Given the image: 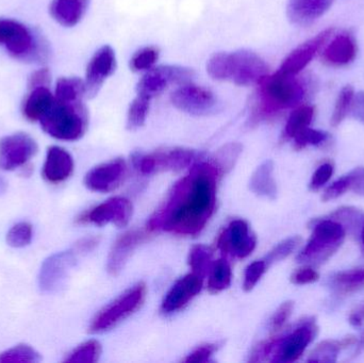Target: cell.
<instances>
[{
	"label": "cell",
	"mask_w": 364,
	"mask_h": 363,
	"mask_svg": "<svg viewBox=\"0 0 364 363\" xmlns=\"http://www.w3.org/2000/svg\"><path fill=\"white\" fill-rule=\"evenodd\" d=\"M126 174V163L123 159H115L92 168L85 175V185L87 189L100 193L117 189Z\"/></svg>",
	"instance_id": "obj_17"
},
{
	"label": "cell",
	"mask_w": 364,
	"mask_h": 363,
	"mask_svg": "<svg viewBox=\"0 0 364 363\" xmlns=\"http://www.w3.org/2000/svg\"><path fill=\"white\" fill-rule=\"evenodd\" d=\"M89 0H53L50 14L60 25L74 27L82 19Z\"/></svg>",
	"instance_id": "obj_24"
},
{
	"label": "cell",
	"mask_w": 364,
	"mask_h": 363,
	"mask_svg": "<svg viewBox=\"0 0 364 363\" xmlns=\"http://www.w3.org/2000/svg\"><path fill=\"white\" fill-rule=\"evenodd\" d=\"M305 95V85L301 79L278 70L275 74L267 75L258 83L252 115L256 119H262L280 111L296 108Z\"/></svg>",
	"instance_id": "obj_2"
},
{
	"label": "cell",
	"mask_w": 364,
	"mask_h": 363,
	"mask_svg": "<svg viewBox=\"0 0 364 363\" xmlns=\"http://www.w3.org/2000/svg\"><path fill=\"white\" fill-rule=\"evenodd\" d=\"M356 338L353 336L346 337V338L339 340H326L321 342L311 354V358L308 362H337L338 354L350 347L356 342Z\"/></svg>",
	"instance_id": "obj_30"
},
{
	"label": "cell",
	"mask_w": 364,
	"mask_h": 363,
	"mask_svg": "<svg viewBox=\"0 0 364 363\" xmlns=\"http://www.w3.org/2000/svg\"><path fill=\"white\" fill-rule=\"evenodd\" d=\"M83 253L78 246L55 254L43 262L38 286L45 293H55L65 286L70 271L76 266L77 256Z\"/></svg>",
	"instance_id": "obj_9"
},
{
	"label": "cell",
	"mask_w": 364,
	"mask_h": 363,
	"mask_svg": "<svg viewBox=\"0 0 364 363\" xmlns=\"http://www.w3.org/2000/svg\"><path fill=\"white\" fill-rule=\"evenodd\" d=\"M40 123L43 130L53 138L62 141L79 140L87 130V109L83 102H62L55 99Z\"/></svg>",
	"instance_id": "obj_4"
},
{
	"label": "cell",
	"mask_w": 364,
	"mask_h": 363,
	"mask_svg": "<svg viewBox=\"0 0 364 363\" xmlns=\"http://www.w3.org/2000/svg\"><path fill=\"white\" fill-rule=\"evenodd\" d=\"M274 163L271 160L258 166L250 181V188L257 195L275 200L277 196V185L273 176Z\"/></svg>",
	"instance_id": "obj_26"
},
{
	"label": "cell",
	"mask_w": 364,
	"mask_h": 363,
	"mask_svg": "<svg viewBox=\"0 0 364 363\" xmlns=\"http://www.w3.org/2000/svg\"><path fill=\"white\" fill-rule=\"evenodd\" d=\"M0 45L17 59H27L36 53L33 34L23 23L13 19H0Z\"/></svg>",
	"instance_id": "obj_13"
},
{
	"label": "cell",
	"mask_w": 364,
	"mask_h": 363,
	"mask_svg": "<svg viewBox=\"0 0 364 363\" xmlns=\"http://www.w3.org/2000/svg\"><path fill=\"white\" fill-rule=\"evenodd\" d=\"M151 98L138 95L130 104L127 114V128L136 130L144 126L151 108Z\"/></svg>",
	"instance_id": "obj_32"
},
{
	"label": "cell",
	"mask_w": 364,
	"mask_h": 363,
	"mask_svg": "<svg viewBox=\"0 0 364 363\" xmlns=\"http://www.w3.org/2000/svg\"><path fill=\"white\" fill-rule=\"evenodd\" d=\"M134 208L127 198L113 197L92 209L81 217V222L94 224L96 226H105L113 224L117 227H125L132 217Z\"/></svg>",
	"instance_id": "obj_15"
},
{
	"label": "cell",
	"mask_w": 364,
	"mask_h": 363,
	"mask_svg": "<svg viewBox=\"0 0 364 363\" xmlns=\"http://www.w3.org/2000/svg\"><path fill=\"white\" fill-rule=\"evenodd\" d=\"M87 95L85 81L76 77H62L55 85V99L62 102H82Z\"/></svg>",
	"instance_id": "obj_28"
},
{
	"label": "cell",
	"mask_w": 364,
	"mask_h": 363,
	"mask_svg": "<svg viewBox=\"0 0 364 363\" xmlns=\"http://www.w3.org/2000/svg\"><path fill=\"white\" fill-rule=\"evenodd\" d=\"M348 175L350 177V191L364 196V168H355Z\"/></svg>",
	"instance_id": "obj_49"
},
{
	"label": "cell",
	"mask_w": 364,
	"mask_h": 363,
	"mask_svg": "<svg viewBox=\"0 0 364 363\" xmlns=\"http://www.w3.org/2000/svg\"><path fill=\"white\" fill-rule=\"evenodd\" d=\"M357 43L350 33H342L336 36L331 44L323 51L325 63L333 66H344L356 59Z\"/></svg>",
	"instance_id": "obj_23"
},
{
	"label": "cell",
	"mask_w": 364,
	"mask_h": 363,
	"mask_svg": "<svg viewBox=\"0 0 364 363\" xmlns=\"http://www.w3.org/2000/svg\"><path fill=\"white\" fill-rule=\"evenodd\" d=\"M149 238V232L145 230H132L119 237L109 254L107 269L112 276H117L123 271L124 266L129 260L136 247L140 246Z\"/></svg>",
	"instance_id": "obj_19"
},
{
	"label": "cell",
	"mask_w": 364,
	"mask_h": 363,
	"mask_svg": "<svg viewBox=\"0 0 364 363\" xmlns=\"http://www.w3.org/2000/svg\"><path fill=\"white\" fill-rule=\"evenodd\" d=\"M102 354V347L100 342L95 340H90L83 345H79L72 353L68 354L66 362L93 363L100 359Z\"/></svg>",
	"instance_id": "obj_35"
},
{
	"label": "cell",
	"mask_w": 364,
	"mask_h": 363,
	"mask_svg": "<svg viewBox=\"0 0 364 363\" xmlns=\"http://www.w3.org/2000/svg\"><path fill=\"white\" fill-rule=\"evenodd\" d=\"M350 113L353 117L364 123V92L355 94Z\"/></svg>",
	"instance_id": "obj_51"
},
{
	"label": "cell",
	"mask_w": 364,
	"mask_h": 363,
	"mask_svg": "<svg viewBox=\"0 0 364 363\" xmlns=\"http://www.w3.org/2000/svg\"><path fill=\"white\" fill-rule=\"evenodd\" d=\"M333 170H335V168L331 162H326V163L318 166V170L314 172V176H312L311 181H310V190L316 192L322 189L331 180V176L333 175Z\"/></svg>",
	"instance_id": "obj_46"
},
{
	"label": "cell",
	"mask_w": 364,
	"mask_h": 363,
	"mask_svg": "<svg viewBox=\"0 0 364 363\" xmlns=\"http://www.w3.org/2000/svg\"><path fill=\"white\" fill-rule=\"evenodd\" d=\"M159 59V50L156 47H145L132 55L130 60V67L134 72L149 70L155 67Z\"/></svg>",
	"instance_id": "obj_37"
},
{
	"label": "cell",
	"mask_w": 364,
	"mask_h": 363,
	"mask_svg": "<svg viewBox=\"0 0 364 363\" xmlns=\"http://www.w3.org/2000/svg\"><path fill=\"white\" fill-rule=\"evenodd\" d=\"M32 237H33L32 226L27 222H21L9 230L6 234V242L10 246L21 249L31 243Z\"/></svg>",
	"instance_id": "obj_38"
},
{
	"label": "cell",
	"mask_w": 364,
	"mask_h": 363,
	"mask_svg": "<svg viewBox=\"0 0 364 363\" xmlns=\"http://www.w3.org/2000/svg\"><path fill=\"white\" fill-rule=\"evenodd\" d=\"M363 320L364 304L361 305L356 310L353 311L352 315H350V323L352 324L353 326L358 327V326L363 325Z\"/></svg>",
	"instance_id": "obj_52"
},
{
	"label": "cell",
	"mask_w": 364,
	"mask_h": 363,
	"mask_svg": "<svg viewBox=\"0 0 364 363\" xmlns=\"http://www.w3.org/2000/svg\"><path fill=\"white\" fill-rule=\"evenodd\" d=\"M207 72L211 78L229 81L241 87L258 85L269 75V66L254 51L241 50L218 53L207 62Z\"/></svg>",
	"instance_id": "obj_3"
},
{
	"label": "cell",
	"mask_w": 364,
	"mask_h": 363,
	"mask_svg": "<svg viewBox=\"0 0 364 363\" xmlns=\"http://www.w3.org/2000/svg\"><path fill=\"white\" fill-rule=\"evenodd\" d=\"M320 279V274L311 266L299 269L293 273L291 281L294 285L303 286L316 283Z\"/></svg>",
	"instance_id": "obj_47"
},
{
	"label": "cell",
	"mask_w": 364,
	"mask_h": 363,
	"mask_svg": "<svg viewBox=\"0 0 364 363\" xmlns=\"http://www.w3.org/2000/svg\"><path fill=\"white\" fill-rule=\"evenodd\" d=\"M146 285L143 283H138L125 293L122 294L114 302L100 310L92 320L90 332L102 334L117 327L124 320L134 315L142 307L146 298Z\"/></svg>",
	"instance_id": "obj_6"
},
{
	"label": "cell",
	"mask_w": 364,
	"mask_h": 363,
	"mask_svg": "<svg viewBox=\"0 0 364 363\" xmlns=\"http://www.w3.org/2000/svg\"><path fill=\"white\" fill-rule=\"evenodd\" d=\"M293 309H294V303L292 300H288V302L282 303L280 305L279 308L274 313L271 322H269V327H271L272 332H278L284 327V324L290 319Z\"/></svg>",
	"instance_id": "obj_44"
},
{
	"label": "cell",
	"mask_w": 364,
	"mask_h": 363,
	"mask_svg": "<svg viewBox=\"0 0 364 363\" xmlns=\"http://www.w3.org/2000/svg\"><path fill=\"white\" fill-rule=\"evenodd\" d=\"M328 286L338 296L360 291L364 288V266L336 273L329 278Z\"/></svg>",
	"instance_id": "obj_27"
},
{
	"label": "cell",
	"mask_w": 364,
	"mask_h": 363,
	"mask_svg": "<svg viewBox=\"0 0 364 363\" xmlns=\"http://www.w3.org/2000/svg\"><path fill=\"white\" fill-rule=\"evenodd\" d=\"M222 175L213 162H200L173 188L164 207L149 226L183 236H196L207 225L216 204V187Z\"/></svg>",
	"instance_id": "obj_1"
},
{
	"label": "cell",
	"mask_w": 364,
	"mask_h": 363,
	"mask_svg": "<svg viewBox=\"0 0 364 363\" xmlns=\"http://www.w3.org/2000/svg\"><path fill=\"white\" fill-rule=\"evenodd\" d=\"M314 117V107L309 104H299L294 109L284 127V138L293 140L299 132L309 127Z\"/></svg>",
	"instance_id": "obj_29"
},
{
	"label": "cell",
	"mask_w": 364,
	"mask_h": 363,
	"mask_svg": "<svg viewBox=\"0 0 364 363\" xmlns=\"http://www.w3.org/2000/svg\"><path fill=\"white\" fill-rule=\"evenodd\" d=\"M328 219L335 220L342 225L360 226L364 224V212L354 207H342L329 215Z\"/></svg>",
	"instance_id": "obj_42"
},
{
	"label": "cell",
	"mask_w": 364,
	"mask_h": 363,
	"mask_svg": "<svg viewBox=\"0 0 364 363\" xmlns=\"http://www.w3.org/2000/svg\"><path fill=\"white\" fill-rule=\"evenodd\" d=\"M267 266L264 260L260 261L252 262V264L247 266L245 271V277H244L243 289L246 292L252 291L257 283L260 281L261 277L267 271Z\"/></svg>",
	"instance_id": "obj_43"
},
{
	"label": "cell",
	"mask_w": 364,
	"mask_h": 363,
	"mask_svg": "<svg viewBox=\"0 0 364 363\" xmlns=\"http://www.w3.org/2000/svg\"><path fill=\"white\" fill-rule=\"evenodd\" d=\"M335 0H289L287 15L296 26H309L325 14Z\"/></svg>",
	"instance_id": "obj_21"
},
{
	"label": "cell",
	"mask_w": 364,
	"mask_h": 363,
	"mask_svg": "<svg viewBox=\"0 0 364 363\" xmlns=\"http://www.w3.org/2000/svg\"><path fill=\"white\" fill-rule=\"evenodd\" d=\"M318 335V326L314 319H307L284 338L264 342L267 355L275 352L273 362L290 363L303 356L308 345Z\"/></svg>",
	"instance_id": "obj_7"
},
{
	"label": "cell",
	"mask_w": 364,
	"mask_h": 363,
	"mask_svg": "<svg viewBox=\"0 0 364 363\" xmlns=\"http://www.w3.org/2000/svg\"><path fill=\"white\" fill-rule=\"evenodd\" d=\"M312 227L311 238L296 259L304 264H322L341 247L346 230L341 223L328 217L312 222Z\"/></svg>",
	"instance_id": "obj_5"
},
{
	"label": "cell",
	"mask_w": 364,
	"mask_h": 363,
	"mask_svg": "<svg viewBox=\"0 0 364 363\" xmlns=\"http://www.w3.org/2000/svg\"><path fill=\"white\" fill-rule=\"evenodd\" d=\"M50 82V72L47 68L36 70L29 78L30 90L38 87H48Z\"/></svg>",
	"instance_id": "obj_50"
},
{
	"label": "cell",
	"mask_w": 364,
	"mask_h": 363,
	"mask_svg": "<svg viewBox=\"0 0 364 363\" xmlns=\"http://www.w3.org/2000/svg\"><path fill=\"white\" fill-rule=\"evenodd\" d=\"M218 345H205L195 350L188 355L183 362H208L214 353L218 351Z\"/></svg>",
	"instance_id": "obj_48"
},
{
	"label": "cell",
	"mask_w": 364,
	"mask_h": 363,
	"mask_svg": "<svg viewBox=\"0 0 364 363\" xmlns=\"http://www.w3.org/2000/svg\"><path fill=\"white\" fill-rule=\"evenodd\" d=\"M241 145L237 144V143L226 145L215 153V157H214L212 162L215 164L216 168L220 170V173L224 172V170L226 172L227 170L232 168L235 160L241 153Z\"/></svg>",
	"instance_id": "obj_40"
},
{
	"label": "cell",
	"mask_w": 364,
	"mask_h": 363,
	"mask_svg": "<svg viewBox=\"0 0 364 363\" xmlns=\"http://www.w3.org/2000/svg\"><path fill=\"white\" fill-rule=\"evenodd\" d=\"M354 95L355 90L352 85H346L341 90L339 96H338L337 102H336L333 117H331V123L333 127H338L348 117Z\"/></svg>",
	"instance_id": "obj_34"
},
{
	"label": "cell",
	"mask_w": 364,
	"mask_h": 363,
	"mask_svg": "<svg viewBox=\"0 0 364 363\" xmlns=\"http://www.w3.org/2000/svg\"><path fill=\"white\" fill-rule=\"evenodd\" d=\"M333 28L324 30L316 38L308 40L294 49L280 66L279 72L287 75L297 76L314 59L318 50L324 46L325 43L333 36Z\"/></svg>",
	"instance_id": "obj_18"
},
{
	"label": "cell",
	"mask_w": 364,
	"mask_h": 363,
	"mask_svg": "<svg viewBox=\"0 0 364 363\" xmlns=\"http://www.w3.org/2000/svg\"><path fill=\"white\" fill-rule=\"evenodd\" d=\"M171 100L178 110L197 117L211 114L218 106L215 95L210 90L192 82L178 85Z\"/></svg>",
	"instance_id": "obj_11"
},
{
	"label": "cell",
	"mask_w": 364,
	"mask_h": 363,
	"mask_svg": "<svg viewBox=\"0 0 364 363\" xmlns=\"http://www.w3.org/2000/svg\"><path fill=\"white\" fill-rule=\"evenodd\" d=\"M196 158V153L191 149L172 148L156 151L149 155H139L134 163L142 174L151 175L168 170H183Z\"/></svg>",
	"instance_id": "obj_10"
},
{
	"label": "cell",
	"mask_w": 364,
	"mask_h": 363,
	"mask_svg": "<svg viewBox=\"0 0 364 363\" xmlns=\"http://www.w3.org/2000/svg\"><path fill=\"white\" fill-rule=\"evenodd\" d=\"M201 288L203 278L195 273L182 277L166 294L162 303V313H173L181 310L200 292Z\"/></svg>",
	"instance_id": "obj_20"
},
{
	"label": "cell",
	"mask_w": 364,
	"mask_h": 363,
	"mask_svg": "<svg viewBox=\"0 0 364 363\" xmlns=\"http://www.w3.org/2000/svg\"><path fill=\"white\" fill-rule=\"evenodd\" d=\"M4 187H6V183H4V179L0 178V192L4 191Z\"/></svg>",
	"instance_id": "obj_53"
},
{
	"label": "cell",
	"mask_w": 364,
	"mask_h": 363,
	"mask_svg": "<svg viewBox=\"0 0 364 363\" xmlns=\"http://www.w3.org/2000/svg\"><path fill=\"white\" fill-rule=\"evenodd\" d=\"M74 170V160L68 151L59 146L49 147L43 166V177L49 183L65 181Z\"/></svg>",
	"instance_id": "obj_22"
},
{
	"label": "cell",
	"mask_w": 364,
	"mask_h": 363,
	"mask_svg": "<svg viewBox=\"0 0 364 363\" xmlns=\"http://www.w3.org/2000/svg\"><path fill=\"white\" fill-rule=\"evenodd\" d=\"M361 243H363V247L364 251V226L363 227V229H361Z\"/></svg>",
	"instance_id": "obj_54"
},
{
	"label": "cell",
	"mask_w": 364,
	"mask_h": 363,
	"mask_svg": "<svg viewBox=\"0 0 364 363\" xmlns=\"http://www.w3.org/2000/svg\"><path fill=\"white\" fill-rule=\"evenodd\" d=\"M55 95L47 87L31 89L23 104V117L30 121H40L55 104Z\"/></svg>",
	"instance_id": "obj_25"
},
{
	"label": "cell",
	"mask_w": 364,
	"mask_h": 363,
	"mask_svg": "<svg viewBox=\"0 0 364 363\" xmlns=\"http://www.w3.org/2000/svg\"><path fill=\"white\" fill-rule=\"evenodd\" d=\"M188 264L192 272L200 276L201 278L210 272L212 266V251L205 245L193 246L188 255Z\"/></svg>",
	"instance_id": "obj_33"
},
{
	"label": "cell",
	"mask_w": 364,
	"mask_h": 363,
	"mask_svg": "<svg viewBox=\"0 0 364 363\" xmlns=\"http://www.w3.org/2000/svg\"><path fill=\"white\" fill-rule=\"evenodd\" d=\"M348 191H350V177L348 174L331 183L323 193L322 200L327 202L329 200H336V198L340 197Z\"/></svg>",
	"instance_id": "obj_45"
},
{
	"label": "cell",
	"mask_w": 364,
	"mask_h": 363,
	"mask_svg": "<svg viewBox=\"0 0 364 363\" xmlns=\"http://www.w3.org/2000/svg\"><path fill=\"white\" fill-rule=\"evenodd\" d=\"M329 138L328 134L321 130L311 129V128H306L303 131L299 132L293 140H294V148L296 151L305 148L309 145L318 146V145L323 144L326 142L327 139Z\"/></svg>",
	"instance_id": "obj_41"
},
{
	"label": "cell",
	"mask_w": 364,
	"mask_h": 363,
	"mask_svg": "<svg viewBox=\"0 0 364 363\" xmlns=\"http://www.w3.org/2000/svg\"><path fill=\"white\" fill-rule=\"evenodd\" d=\"M301 238L299 236L292 237V238L282 241V243H279L277 246L274 247V249L269 251V255L264 259L265 264L269 266L271 264H275V262L286 259L288 256H290L296 249V247L301 244Z\"/></svg>",
	"instance_id": "obj_39"
},
{
	"label": "cell",
	"mask_w": 364,
	"mask_h": 363,
	"mask_svg": "<svg viewBox=\"0 0 364 363\" xmlns=\"http://www.w3.org/2000/svg\"><path fill=\"white\" fill-rule=\"evenodd\" d=\"M194 72L179 65H162L147 70L136 85L138 95L154 98L164 93L170 85H181L191 82Z\"/></svg>",
	"instance_id": "obj_8"
},
{
	"label": "cell",
	"mask_w": 364,
	"mask_h": 363,
	"mask_svg": "<svg viewBox=\"0 0 364 363\" xmlns=\"http://www.w3.org/2000/svg\"><path fill=\"white\" fill-rule=\"evenodd\" d=\"M117 70V57L112 47L102 46L94 53L85 72V92L89 97L97 95L105 81Z\"/></svg>",
	"instance_id": "obj_16"
},
{
	"label": "cell",
	"mask_w": 364,
	"mask_h": 363,
	"mask_svg": "<svg viewBox=\"0 0 364 363\" xmlns=\"http://www.w3.org/2000/svg\"><path fill=\"white\" fill-rule=\"evenodd\" d=\"M40 354L27 345H19L0 354V362H38Z\"/></svg>",
	"instance_id": "obj_36"
},
{
	"label": "cell",
	"mask_w": 364,
	"mask_h": 363,
	"mask_svg": "<svg viewBox=\"0 0 364 363\" xmlns=\"http://www.w3.org/2000/svg\"><path fill=\"white\" fill-rule=\"evenodd\" d=\"M209 273L208 288L211 293H218L230 286L232 273L226 260L220 259L214 262Z\"/></svg>",
	"instance_id": "obj_31"
},
{
	"label": "cell",
	"mask_w": 364,
	"mask_h": 363,
	"mask_svg": "<svg viewBox=\"0 0 364 363\" xmlns=\"http://www.w3.org/2000/svg\"><path fill=\"white\" fill-rule=\"evenodd\" d=\"M38 144L27 134L18 132L0 141V168L14 170L26 166L36 156Z\"/></svg>",
	"instance_id": "obj_12"
},
{
	"label": "cell",
	"mask_w": 364,
	"mask_h": 363,
	"mask_svg": "<svg viewBox=\"0 0 364 363\" xmlns=\"http://www.w3.org/2000/svg\"><path fill=\"white\" fill-rule=\"evenodd\" d=\"M257 239L243 220H235L220 234L218 246L227 255L237 258L250 256L256 247Z\"/></svg>",
	"instance_id": "obj_14"
}]
</instances>
